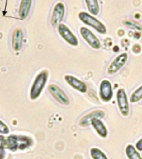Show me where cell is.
Masks as SVG:
<instances>
[{
    "mask_svg": "<svg viewBox=\"0 0 142 159\" xmlns=\"http://www.w3.org/2000/svg\"><path fill=\"white\" fill-rule=\"evenodd\" d=\"M33 143L30 137L24 135H10L7 137V148L11 151L24 150Z\"/></svg>",
    "mask_w": 142,
    "mask_h": 159,
    "instance_id": "obj_1",
    "label": "cell"
},
{
    "mask_svg": "<svg viewBox=\"0 0 142 159\" xmlns=\"http://www.w3.org/2000/svg\"><path fill=\"white\" fill-rule=\"evenodd\" d=\"M48 79L47 70H42L37 74L30 89V99L32 100L37 99L41 95Z\"/></svg>",
    "mask_w": 142,
    "mask_h": 159,
    "instance_id": "obj_2",
    "label": "cell"
},
{
    "mask_svg": "<svg viewBox=\"0 0 142 159\" xmlns=\"http://www.w3.org/2000/svg\"><path fill=\"white\" fill-rule=\"evenodd\" d=\"M78 17L83 23L89 26V27H92V28H94L97 32H98L101 34L107 33V27H105V25L97 18L93 17L92 15L86 12H79Z\"/></svg>",
    "mask_w": 142,
    "mask_h": 159,
    "instance_id": "obj_3",
    "label": "cell"
},
{
    "mask_svg": "<svg viewBox=\"0 0 142 159\" xmlns=\"http://www.w3.org/2000/svg\"><path fill=\"white\" fill-rule=\"evenodd\" d=\"M116 102L120 113L121 114L122 116H128L130 113L129 99H128V97H127V94L125 91V89H122V88L117 90Z\"/></svg>",
    "mask_w": 142,
    "mask_h": 159,
    "instance_id": "obj_4",
    "label": "cell"
},
{
    "mask_svg": "<svg viewBox=\"0 0 142 159\" xmlns=\"http://www.w3.org/2000/svg\"><path fill=\"white\" fill-rule=\"evenodd\" d=\"M80 33L82 38L92 48L95 50H99L102 47V44L99 39L97 38V37H96V35L91 30L87 27H82L80 28Z\"/></svg>",
    "mask_w": 142,
    "mask_h": 159,
    "instance_id": "obj_5",
    "label": "cell"
},
{
    "mask_svg": "<svg viewBox=\"0 0 142 159\" xmlns=\"http://www.w3.org/2000/svg\"><path fill=\"white\" fill-rule=\"evenodd\" d=\"M57 32L59 35L65 40L66 42L72 47H77L78 46V40L77 37L74 35V33L69 29V27L67 25L61 23L57 26Z\"/></svg>",
    "mask_w": 142,
    "mask_h": 159,
    "instance_id": "obj_6",
    "label": "cell"
},
{
    "mask_svg": "<svg viewBox=\"0 0 142 159\" xmlns=\"http://www.w3.org/2000/svg\"><path fill=\"white\" fill-rule=\"evenodd\" d=\"M127 60H128V54L125 52L118 55L109 65L107 68V73L109 75H114L117 73L125 65Z\"/></svg>",
    "mask_w": 142,
    "mask_h": 159,
    "instance_id": "obj_7",
    "label": "cell"
},
{
    "mask_svg": "<svg viewBox=\"0 0 142 159\" xmlns=\"http://www.w3.org/2000/svg\"><path fill=\"white\" fill-rule=\"evenodd\" d=\"M48 91L52 96L57 100L58 103L63 105H68L70 104L69 99L67 95L64 93V91L62 90L59 86H57V84H51L48 85Z\"/></svg>",
    "mask_w": 142,
    "mask_h": 159,
    "instance_id": "obj_8",
    "label": "cell"
},
{
    "mask_svg": "<svg viewBox=\"0 0 142 159\" xmlns=\"http://www.w3.org/2000/svg\"><path fill=\"white\" fill-rule=\"evenodd\" d=\"M99 95L102 101L109 102L111 100L113 97V89L110 80L105 79L102 80V82L100 83Z\"/></svg>",
    "mask_w": 142,
    "mask_h": 159,
    "instance_id": "obj_9",
    "label": "cell"
},
{
    "mask_svg": "<svg viewBox=\"0 0 142 159\" xmlns=\"http://www.w3.org/2000/svg\"><path fill=\"white\" fill-rule=\"evenodd\" d=\"M65 14V6L62 2H57L54 6L52 10V17H51V23L53 27H57L61 24V22L63 19Z\"/></svg>",
    "mask_w": 142,
    "mask_h": 159,
    "instance_id": "obj_10",
    "label": "cell"
},
{
    "mask_svg": "<svg viewBox=\"0 0 142 159\" xmlns=\"http://www.w3.org/2000/svg\"><path fill=\"white\" fill-rule=\"evenodd\" d=\"M64 79L70 86L72 87L73 89H75L77 91L81 92V93H86L87 91V84L77 77L67 75H65Z\"/></svg>",
    "mask_w": 142,
    "mask_h": 159,
    "instance_id": "obj_11",
    "label": "cell"
},
{
    "mask_svg": "<svg viewBox=\"0 0 142 159\" xmlns=\"http://www.w3.org/2000/svg\"><path fill=\"white\" fill-rule=\"evenodd\" d=\"M105 117V112L101 109H97L90 112L85 116H83L80 119L79 125L81 127H87L91 124V122L93 119H102Z\"/></svg>",
    "mask_w": 142,
    "mask_h": 159,
    "instance_id": "obj_12",
    "label": "cell"
},
{
    "mask_svg": "<svg viewBox=\"0 0 142 159\" xmlns=\"http://www.w3.org/2000/svg\"><path fill=\"white\" fill-rule=\"evenodd\" d=\"M22 37H23V33L22 29L20 27H17L13 31L12 37V47L15 52H18L22 48Z\"/></svg>",
    "mask_w": 142,
    "mask_h": 159,
    "instance_id": "obj_13",
    "label": "cell"
},
{
    "mask_svg": "<svg viewBox=\"0 0 142 159\" xmlns=\"http://www.w3.org/2000/svg\"><path fill=\"white\" fill-rule=\"evenodd\" d=\"M91 125L93 127L95 131L97 132V134L100 137H102L103 139L107 138L108 135V130L107 127L105 126L104 123L101 120V119H93L91 122Z\"/></svg>",
    "mask_w": 142,
    "mask_h": 159,
    "instance_id": "obj_14",
    "label": "cell"
},
{
    "mask_svg": "<svg viewBox=\"0 0 142 159\" xmlns=\"http://www.w3.org/2000/svg\"><path fill=\"white\" fill-rule=\"evenodd\" d=\"M32 0H21L18 9V15L22 20L26 19L29 14Z\"/></svg>",
    "mask_w": 142,
    "mask_h": 159,
    "instance_id": "obj_15",
    "label": "cell"
},
{
    "mask_svg": "<svg viewBox=\"0 0 142 159\" xmlns=\"http://www.w3.org/2000/svg\"><path fill=\"white\" fill-rule=\"evenodd\" d=\"M125 154L128 159H142L139 151L132 144H128L125 148Z\"/></svg>",
    "mask_w": 142,
    "mask_h": 159,
    "instance_id": "obj_16",
    "label": "cell"
},
{
    "mask_svg": "<svg viewBox=\"0 0 142 159\" xmlns=\"http://www.w3.org/2000/svg\"><path fill=\"white\" fill-rule=\"evenodd\" d=\"M87 4V9L93 15H97L99 13V3L98 0H85Z\"/></svg>",
    "mask_w": 142,
    "mask_h": 159,
    "instance_id": "obj_17",
    "label": "cell"
},
{
    "mask_svg": "<svg viewBox=\"0 0 142 159\" xmlns=\"http://www.w3.org/2000/svg\"><path fill=\"white\" fill-rule=\"evenodd\" d=\"M90 154L92 159H108L107 156L97 148H92L90 150Z\"/></svg>",
    "mask_w": 142,
    "mask_h": 159,
    "instance_id": "obj_18",
    "label": "cell"
},
{
    "mask_svg": "<svg viewBox=\"0 0 142 159\" xmlns=\"http://www.w3.org/2000/svg\"><path fill=\"white\" fill-rule=\"evenodd\" d=\"M142 99V84L140 87H138L135 90L133 91L130 97V103H137L140 100Z\"/></svg>",
    "mask_w": 142,
    "mask_h": 159,
    "instance_id": "obj_19",
    "label": "cell"
},
{
    "mask_svg": "<svg viewBox=\"0 0 142 159\" xmlns=\"http://www.w3.org/2000/svg\"><path fill=\"white\" fill-rule=\"evenodd\" d=\"M124 25L125 27L131 28L134 30H139V31H142V27L138 23V22L132 21V20H125L123 22Z\"/></svg>",
    "mask_w": 142,
    "mask_h": 159,
    "instance_id": "obj_20",
    "label": "cell"
},
{
    "mask_svg": "<svg viewBox=\"0 0 142 159\" xmlns=\"http://www.w3.org/2000/svg\"><path fill=\"white\" fill-rule=\"evenodd\" d=\"M9 133V128L2 120H0V134H7Z\"/></svg>",
    "mask_w": 142,
    "mask_h": 159,
    "instance_id": "obj_21",
    "label": "cell"
},
{
    "mask_svg": "<svg viewBox=\"0 0 142 159\" xmlns=\"http://www.w3.org/2000/svg\"><path fill=\"white\" fill-rule=\"evenodd\" d=\"M0 148H7V138L0 135Z\"/></svg>",
    "mask_w": 142,
    "mask_h": 159,
    "instance_id": "obj_22",
    "label": "cell"
},
{
    "mask_svg": "<svg viewBox=\"0 0 142 159\" xmlns=\"http://www.w3.org/2000/svg\"><path fill=\"white\" fill-rule=\"evenodd\" d=\"M135 148L138 150L139 152L142 151V138L140 139H139L137 143H135Z\"/></svg>",
    "mask_w": 142,
    "mask_h": 159,
    "instance_id": "obj_23",
    "label": "cell"
},
{
    "mask_svg": "<svg viewBox=\"0 0 142 159\" xmlns=\"http://www.w3.org/2000/svg\"><path fill=\"white\" fill-rule=\"evenodd\" d=\"M5 156H6V152H5V149L0 148V159H4Z\"/></svg>",
    "mask_w": 142,
    "mask_h": 159,
    "instance_id": "obj_24",
    "label": "cell"
}]
</instances>
